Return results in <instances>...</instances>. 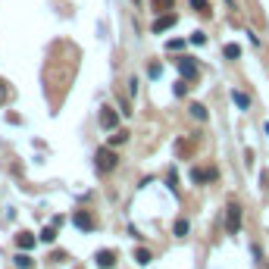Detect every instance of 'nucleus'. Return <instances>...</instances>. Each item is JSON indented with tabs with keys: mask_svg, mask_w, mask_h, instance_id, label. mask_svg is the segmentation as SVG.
Masks as SVG:
<instances>
[{
	"mask_svg": "<svg viewBox=\"0 0 269 269\" xmlns=\"http://www.w3.org/2000/svg\"><path fill=\"white\" fill-rule=\"evenodd\" d=\"M53 238H56V226H47V229L41 232V241H44V244H50Z\"/></svg>",
	"mask_w": 269,
	"mask_h": 269,
	"instance_id": "obj_15",
	"label": "nucleus"
},
{
	"mask_svg": "<svg viewBox=\"0 0 269 269\" xmlns=\"http://www.w3.org/2000/svg\"><path fill=\"white\" fill-rule=\"evenodd\" d=\"M266 135H269V122H266Z\"/></svg>",
	"mask_w": 269,
	"mask_h": 269,
	"instance_id": "obj_25",
	"label": "nucleus"
},
{
	"mask_svg": "<svg viewBox=\"0 0 269 269\" xmlns=\"http://www.w3.org/2000/svg\"><path fill=\"white\" fill-rule=\"evenodd\" d=\"M175 25V13H166V16H160L157 22H154V31H166V28H172Z\"/></svg>",
	"mask_w": 269,
	"mask_h": 269,
	"instance_id": "obj_9",
	"label": "nucleus"
},
{
	"mask_svg": "<svg viewBox=\"0 0 269 269\" xmlns=\"http://www.w3.org/2000/svg\"><path fill=\"white\" fill-rule=\"evenodd\" d=\"M72 222H75V226H78L81 232H91V229H94V219H91L88 213H75V216H72Z\"/></svg>",
	"mask_w": 269,
	"mask_h": 269,
	"instance_id": "obj_7",
	"label": "nucleus"
},
{
	"mask_svg": "<svg viewBox=\"0 0 269 269\" xmlns=\"http://www.w3.org/2000/svg\"><path fill=\"white\" fill-rule=\"evenodd\" d=\"M188 113L194 116V119H201V122L207 119V107H201V103H191V107H188Z\"/></svg>",
	"mask_w": 269,
	"mask_h": 269,
	"instance_id": "obj_11",
	"label": "nucleus"
},
{
	"mask_svg": "<svg viewBox=\"0 0 269 269\" xmlns=\"http://www.w3.org/2000/svg\"><path fill=\"white\" fill-rule=\"evenodd\" d=\"M185 91H188V81H175V94H179V97H185Z\"/></svg>",
	"mask_w": 269,
	"mask_h": 269,
	"instance_id": "obj_21",
	"label": "nucleus"
},
{
	"mask_svg": "<svg viewBox=\"0 0 269 269\" xmlns=\"http://www.w3.org/2000/svg\"><path fill=\"white\" fill-rule=\"evenodd\" d=\"M175 150H179L182 157H188V154H191V147H188V141H175Z\"/></svg>",
	"mask_w": 269,
	"mask_h": 269,
	"instance_id": "obj_20",
	"label": "nucleus"
},
{
	"mask_svg": "<svg viewBox=\"0 0 269 269\" xmlns=\"http://www.w3.org/2000/svg\"><path fill=\"white\" fill-rule=\"evenodd\" d=\"M222 53H226L229 60H238V56H241V47H238V44H226V47H222Z\"/></svg>",
	"mask_w": 269,
	"mask_h": 269,
	"instance_id": "obj_12",
	"label": "nucleus"
},
{
	"mask_svg": "<svg viewBox=\"0 0 269 269\" xmlns=\"http://www.w3.org/2000/svg\"><path fill=\"white\" fill-rule=\"evenodd\" d=\"M175 235H188V219H179V222H175Z\"/></svg>",
	"mask_w": 269,
	"mask_h": 269,
	"instance_id": "obj_17",
	"label": "nucleus"
},
{
	"mask_svg": "<svg viewBox=\"0 0 269 269\" xmlns=\"http://www.w3.org/2000/svg\"><path fill=\"white\" fill-rule=\"evenodd\" d=\"M16 244H19V251H31L34 248V235H31V232H19Z\"/></svg>",
	"mask_w": 269,
	"mask_h": 269,
	"instance_id": "obj_8",
	"label": "nucleus"
},
{
	"mask_svg": "<svg viewBox=\"0 0 269 269\" xmlns=\"http://www.w3.org/2000/svg\"><path fill=\"white\" fill-rule=\"evenodd\" d=\"M128 141V132H116V135H110V147H119V144H125Z\"/></svg>",
	"mask_w": 269,
	"mask_h": 269,
	"instance_id": "obj_14",
	"label": "nucleus"
},
{
	"mask_svg": "<svg viewBox=\"0 0 269 269\" xmlns=\"http://www.w3.org/2000/svg\"><path fill=\"white\" fill-rule=\"evenodd\" d=\"M226 232H229V235H238V232H241V207L238 204L226 207Z\"/></svg>",
	"mask_w": 269,
	"mask_h": 269,
	"instance_id": "obj_2",
	"label": "nucleus"
},
{
	"mask_svg": "<svg viewBox=\"0 0 269 269\" xmlns=\"http://www.w3.org/2000/svg\"><path fill=\"white\" fill-rule=\"evenodd\" d=\"M216 175H219L216 169H197V166H194V169H191V182H194V185H204V182H216Z\"/></svg>",
	"mask_w": 269,
	"mask_h": 269,
	"instance_id": "obj_4",
	"label": "nucleus"
},
{
	"mask_svg": "<svg viewBox=\"0 0 269 269\" xmlns=\"http://www.w3.org/2000/svg\"><path fill=\"white\" fill-rule=\"evenodd\" d=\"M175 63H179V72H182L185 81H188V78H197V63L191 60V56H179Z\"/></svg>",
	"mask_w": 269,
	"mask_h": 269,
	"instance_id": "obj_3",
	"label": "nucleus"
},
{
	"mask_svg": "<svg viewBox=\"0 0 269 269\" xmlns=\"http://www.w3.org/2000/svg\"><path fill=\"white\" fill-rule=\"evenodd\" d=\"M100 125L103 128H116V125H119V113H116L113 107H103L100 110Z\"/></svg>",
	"mask_w": 269,
	"mask_h": 269,
	"instance_id": "obj_5",
	"label": "nucleus"
},
{
	"mask_svg": "<svg viewBox=\"0 0 269 269\" xmlns=\"http://www.w3.org/2000/svg\"><path fill=\"white\" fill-rule=\"evenodd\" d=\"M135 260L141 263V266H147L150 260H154V257H150V251H144V248H138V251H135Z\"/></svg>",
	"mask_w": 269,
	"mask_h": 269,
	"instance_id": "obj_13",
	"label": "nucleus"
},
{
	"mask_svg": "<svg viewBox=\"0 0 269 269\" xmlns=\"http://www.w3.org/2000/svg\"><path fill=\"white\" fill-rule=\"evenodd\" d=\"M172 0H154V9H169Z\"/></svg>",
	"mask_w": 269,
	"mask_h": 269,
	"instance_id": "obj_23",
	"label": "nucleus"
},
{
	"mask_svg": "<svg viewBox=\"0 0 269 269\" xmlns=\"http://www.w3.org/2000/svg\"><path fill=\"white\" fill-rule=\"evenodd\" d=\"M232 100H235V107H241V110L251 107V97L244 94V91H232Z\"/></svg>",
	"mask_w": 269,
	"mask_h": 269,
	"instance_id": "obj_10",
	"label": "nucleus"
},
{
	"mask_svg": "<svg viewBox=\"0 0 269 269\" xmlns=\"http://www.w3.org/2000/svg\"><path fill=\"white\" fill-rule=\"evenodd\" d=\"M3 100H6V85L0 81V103H3Z\"/></svg>",
	"mask_w": 269,
	"mask_h": 269,
	"instance_id": "obj_24",
	"label": "nucleus"
},
{
	"mask_svg": "<svg viewBox=\"0 0 269 269\" xmlns=\"http://www.w3.org/2000/svg\"><path fill=\"white\" fill-rule=\"evenodd\" d=\"M94 260H97V266H100V269H110V266L116 263V254H113V251H97Z\"/></svg>",
	"mask_w": 269,
	"mask_h": 269,
	"instance_id": "obj_6",
	"label": "nucleus"
},
{
	"mask_svg": "<svg viewBox=\"0 0 269 269\" xmlns=\"http://www.w3.org/2000/svg\"><path fill=\"white\" fill-rule=\"evenodd\" d=\"M116 163H119V157L113 154V147H100L97 154H94V166H97V172H113Z\"/></svg>",
	"mask_w": 269,
	"mask_h": 269,
	"instance_id": "obj_1",
	"label": "nucleus"
},
{
	"mask_svg": "<svg viewBox=\"0 0 269 269\" xmlns=\"http://www.w3.org/2000/svg\"><path fill=\"white\" fill-rule=\"evenodd\" d=\"M188 41H191V44H197V47H201V44H207V34H204V31H194V34H191Z\"/></svg>",
	"mask_w": 269,
	"mask_h": 269,
	"instance_id": "obj_18",
	"label": "nucleus"
},
{
	"mask_svg": "<svg viewBox=\"0 0 269 269\" xmlns=\"http://www.w3.org/2000/svg\"><path fill=\"white\" fill-rule=\"evenodd\" d=\"M191 9H201V13H210V3H207V0H191Z\"/></svg>",
	"mask_w": 269,
	"mask_h": 269,
	"instance_id": "obj_19",
	"label": "nucleus"
},
{
	"mask_svg": "<svg viewBox=\"0 0 269 269\" xmlns=\"http://www.w3.org/2000/svg\"><path fill=\"white\" fill-rule=\"evenodd\" d=\"M16 266H19V269H31V257H28V254H19V257H16Z\"/></svg>",
	"mask_w": 269,
	"mask_h": 269,
	"instance_id": "obj_16",
	"label": "nucleus"
},
{
	"mask_svg": "<svg viewBox=\"0 0 269 269\" xmlns=\"http://www.w3.org/2000/svg\"><path fill=\"white\" fill-rule=\"evenodd\" d=\"M182 47H185V41H179V38H175V41H169V44H166V50H182Z\"/></svg>",
	"mask_w": 269,
	"mask_h": 269,
	"instance_id": "obj_22",
	"label": "nucleus"
}]
</instances>
